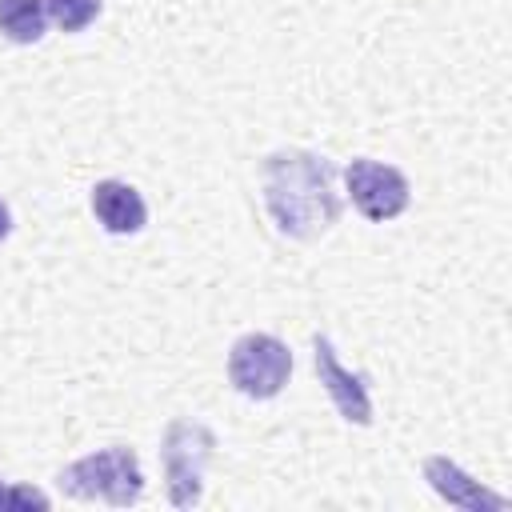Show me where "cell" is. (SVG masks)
<instances>
[{
    "instance_id": "5",
    "label": "cell",
    "mask_w": 512,
    "mask_h": 512,
    "mask_svg": "<svg viewBox=\"0 0 512 512\" xmlns=\"http://www.w3.org/2000/svg\"><path fill=\"white\" fill-rule=\"evenodd\" d=\"M344 184H348V196H352L356 212L364 220H372V224L396 220L412 200V188H408L404 172L392 168V164L368 160V156H356L344 168Z\"/></svg>"
},
{
    "instance_id": "1",
    "label": "cell",
    "mask_w": 512,
    "mask_h": 512,
    "mask_svg": "<svg viewBox=\"0 0 512 512\" xmlns=\"http://www.w3.org/2000/svg\"><path fill=\"white\" fill-rule=\"evenodd\" d=\"M264 208L272 224L292 240H316L340 220L332 160L288 148L264 160Z\"/></svg>"
},
{
    "instance_id": "6",
    "label": "cell",
    "mask_w": 512,
    "mask_h": 512,
    "mask_svg": "<svg viewBox=\"0 0 512 512\" xmlns=\"http://www.w3.org/2000/svg\"><path fill=\"white\" fill-rule=\"evenodd\" d=\"M312 360H316V376L324 384V392L332 396L336 412L348 420V424H360L368 428L372 424V396H368V372H348L332 348L328 336H312Z\"/></svg>"
},
{
    "instance_id": "4",
    "label": "cell",
    "mask_w": 512,
    "mask_h": 512,
    "mask_svg": "<svg viewBox=\"0 0 512 512\" xmlns=\"http://www.w3.org/2000/svg\"><path fill=\"white\" fill-rule=\"evenodd\" d=\"M292 376V352L268 332H244L228 352V384L248 400H272Z\"/></svg>"
},
{
    "instance_id": "12",
    "label": "cell",
    "mask_w": 512,
    "mask_h": 512,
    "mask_svg": "<svg viewBox=\"0 0 512 512\" xmlns=\"http://www.w3.org/2000/svg\"><path fill=\"white\" fill-rule=\"evenodd\" d=\"M8 232H12V212H8V204L0 200V244L8 240Z\"/></svg>"
},
{
    "instance_id": "11",
    "label": "cell",
    "mask_w": 512,
    "mask_h": 512,
    "mask_svg": "<svg viewBox=\"0 0 512 512\" xmlns=\"http://www.w3.org/2000/svg\"><path fill=\"white\" fill-rule=\"evenodd\" d=\"M20 508H48V496L28 484H0V512H20Z\"/></svg>"
},
{
    "instance_id": "9",
    "label": "cell",
    "mask_w": 512,
    "mask_h": 512,
    "mask_svg": "<svg viewBox=\"0 0 512 512\" xmlns=\"http://www.w3.org/2000/svg\"><path fill=\"white\" fill-rule=\"evenodd\" d=\"M48 28L44 0H0V36L12 44H36Z\"/></svg>"
},
{
    "instance_id": "8",
    "label": "cell",
    "mask_w": 512,
    "mask_h": 512,
    "mask_svg": "<svg viewBox=\"0 0 512 512\" xmlns=\"http://www.w3.org/2000/svg\"><path fill=\"white\" fill-rule=\"evenodd\" d=\"M92 216L112 236H136L148 224V204L124 180H96L92 184Z\"/></svg>"
},
{
    "instance_id": "3",
    "label": "cell",
    "mask_w": 512,
    "mask_h": 512,
    "mask_svg": "<svg viewBox=\"0 0 512 512\" xmlns=\"http://www.w3.org/2000/svg\"><path fill=\"white\" fill-rule=\"evenodd\" d=\"M216 436L200 420H172L160 440V464L168 480V500L176 508H196L204 492V468L212 460Z\"/></svg>"
},
{
    "instance_id": "10",
    "label": "cell",
    "mask_w": 512,
    "mask_h": 512,
    "mask_svg": "<svg viewBox=\"0 0 512 512\" xmlns=\"http://www.w3.org/2000/svg\"><path fill=\"white\" fill-rule=\"evenodd\" d=\"M100 8L104 0H44V12L60 32H84L100 16Z\"/></svg>"
},
{
    "instance_id": "7",
    "label": "cell",
    "mask_w": 512,
    "mask_h": 512,
    "mask_svg": "<svg viewBox=\"0 0 512 512\" xmlns=\"http://www.w3.org/2000/svg\"><path fill=\"white\" fill-rule=\"evenodd\" d=\"M424 480L436 488V496H444L448 504L456 508H468V512H504L508 508V496L500 492H488L480 480H472L456 460L448 456H428L424 460Z\"/></svg>"
},
{
    "instance_id": "2",
    "label": "cell",
    "mask_w": 512,
    "mask_h": 512,
    "mask_svg": "<svg viewBox=\"0 0 512 512\" xmlns=\"http://www.w3.org/2000/svg\"><path fill=\"white\" fill-rule=\"evenodd\" d=\"M60 488L76 500H104L112 508H128L144 496V472L132 448L124 444H108L100 452H88L80 460H72L68 468H60Z\"/></svg>"
}]
</instances>
